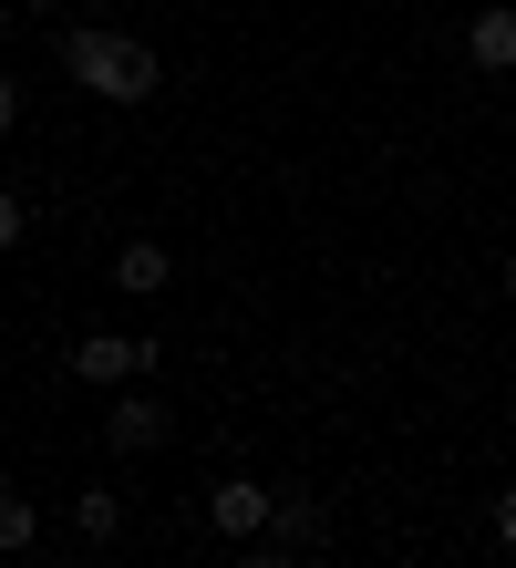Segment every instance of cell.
Returning <instances> with one entry per match:
<instances>
[{"mask_svg":"<svg viewBox=\"0 0 516 568\" xmlns=\"http://www.w3.org/2000/svg\"><path fill=\"white\" fill-rule=\"evenodd\" d=\"M73 373L103 383V393H124V383L155 373V342H145V331H83V342H73Z\"/></svg>","mask_w":516,"mask_h":568,"instance_id":"2","label":"cell"},{"mask_svg":"<svg viewBox=\"0 0 516 568\" xmlns=\"http://www.w3.org/2000/svg\"><path fill=\"white\" fill-rule=\"evenodd\" d=\"M62 73H73L93 104H155V93H165V62L134 42V31H103V21L62 31Z\"/></svg>","mask_w":516,"mask_h":568,"instance_id":"1","label":"cell"},{"mask_svg":"<svg viewBox=\"0 0 516 568\" xmlns=\"http://www.w3.org/2000/svg\"><path fill=\"white\" fill-rule=\"evenodd\" d=\"M21 239H31V207H21L11 186H0V248H21Z\"/></svg>","mask_w":516,"mask_h":568,"instance_id":"10","label":"cell"},{"mask_svg":"<svg viewBox=\"0 0 516 568\" xmlns=\"http://www.w3.org/2000/svg\"><path fill=\"white\" fill-rule=\"evenodd\" d=\"M165 424H176V414H165L145 383H124V393H114V414H103V445H114V455H155V445H165Z\"/></svg>","mask_w":516,"mask_h":568,"instance_id":"4","label":"cell"},{"mask_svg":"<svg viewBox=\"0 0 516 568\" xmlns=\"http://www.w3.org/2000/svg\"><path fill=\"white\" fill-rule=\"evenodd\" d=\"M269 517H280V486H259V476L206 486V527H217V538H269Z\"/></svg>","mask_w":516,"mask_h":568,"instance_id":"3","label":"cell"},{"mask_svg":"<svg viewBox=\"0 0 516 568\" xmlns=\"http://www.w3.org/2000/svg\"><path fill=\"white\" fill-rule=\"evenodd\" d=\"M11 124H21V83L0 73V135H11Z\"/></svg>","mask_w":516,"mask_h":568,"instance_id":"11","label":"cell"},{"mask_svg":"<svg viewBox=\"0 0 516 568\" xmlns=\"http://www.w3.org/2000/svg\"><path fill=\"white\" fill-rule=\"evenodd\" d=\"M269 538H280V548H321V538H331V507H321L310 486H280V517H269Z\"/></svg>","mask_w":516,"mask_h":568,"instance_id":"7","label":"cell"},{"mask_svg":"<svg viewBox=\"0 0 516 568\" xmlns=\"http://www.w3.org/2000/svg\"><path fill=\"white\" fill-rule=\"evenodd\" d=\"M237 568H300L290 548H249V558H237Z\"/></svg>","mask_w":516,"mask_h":568,"instance_id":"13","label":"cell"},{"mask_svg":"<svg viewBox=\"0 0 516 568\" xmlns=\"http://www.w3.org/2000/svg\"><path fill=\"white\" fill-rule=\"evenodd\" d=\"M496 538H506V548H516V486H506V496H496Z\"/></svg>","mask_w":516,"mask_h":568,"instance_id":"12","label":"cell"},{"mask_svg":"<svg viewBox=\"0 0 516 568\" xmlns=\"http://www.w3.org/2000/svg\"><path fill=\"white\" fill-rule=\"evenodd\" d=\"M73 527H83L93 548H103V538H124V496H114V486H83V496H73Z\"/></svg>","mask_w":516,"mask_h":568,"instance_id":"8","label":"cell"},{"mask_svg":"<svg viewBox=\"0 0 516 568\" xmlns=\"http://www.w3.org/2000/svg\"><path fill=\"white\" fill-rule=\"evenodd\" d=\"M465 62L475 73H516V0H486V11L465 21Z\"/></svg>","mask_w":516,"mask_h":568,"instance_id":"5","label":"cell"},{"mask_svg":"<svg viewBox=\"0 0 516 568\" xmlns=\"http://www.w3.org/2000/svg\"><path fill=\"white\" fill-rule=\"evenodd\" d=\"M31 538H42V507H31V496H11V486H0V558H21Z\"/></svg>","mask_w":516,"mask_h":568,"instance_id":"9","label":"cell"},{"mask_svg":"<svg viewBox=\"0 0 516 568\" xmlns=\"http://www.w3.org/2000/svg\"><path fill=\"white\" fill-rule=\"evenodd\" d=\"M300 568H331V558H300Z\"/></svg>","mask_w":516,"mask_h":568,"instance_id":"15","label":"cell"},{"mask_svg":"<svg viewBox=\"0 0 516 568\" xmlns=\"http://www.w3.org/2000/svg\"><path fill=\"white\" fill-rule=\"evenodd\" d=\"M506 300H516V258H506Z\"/></svg>","mask_w":516,"mask_h":568,"instance_id":"14","label":"cell"},{"mask_svg":"<svg viewBox=\"0 0 516 568\" xmlns=\"http://www.w3.org/2000/svg\"><path fill=\"white\" fill-rule=\"evenodd\" d=\"M165 280H176V248H155V239H124V248H114V290H124V300H155Z\"/></svg>","mask_w":516,"mask_h":568,"instance_id":"6","label":"cell"}]
</instances>
